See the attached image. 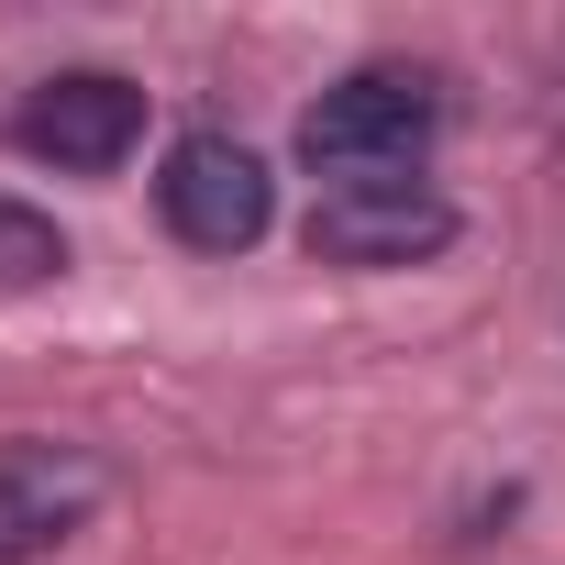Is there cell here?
Returning a JSON list of instances; mask_svg holds the SVG:
<instances>
[{"label": "cell", "mask_w": 565, "mask_h": 565, "mask_svg": "<svg viewBox=\"0 0 565 565\" xmlns=\"http://www.w3.org/2000/svg\"><path fill=\"white\" fill-rule=\"evenodd\" d=\"M433 122H444V100H433L422 67H355L344 89H322V100L300 111V156H311L333 189H399V178L422 167Z\"/></svg>", "instance_id": "cell-1"}, {"label": "cell", "mask_w": 565, "mask_h": 565, "mask_svg": "<svg viewBox=\"0 0 565 565\" xmlns=\"http://www.w3.org/2000/svg\"><path fill=\"white\" fill-rule=\"evenodd\" d=\"M111 499V466L89 444H56V433H12L0 444V565H34L56 554L67 532H89V510Z\"/></svg>", "instance_id": "cell-3"}, {"label": "cell", "mask_w": 565, "mask_h": 565, "mask_svg": "<svg viewBox=\"0 0 565 565\" xmlns=\"http://www.w3.org/2000/svg\"><path fill=\"white\" fill-rule=\"evenodd\" d=\"M45 277H67V233L23 200H0V289H45Z\"/></svg>", "instance_id": "cell-6"}, {"label": "cell", "mask_w": 565, "mask_h": 565, "mask_svg": "<svg viewBox=\"0 0 565 565\" xmlns=\"http://www.w3.org/2000/svg\"><path fill=\"white\" fill-rule=\"evenodd\" d=\"M455 233H466L455 200L422 189V178H399V189H322L311 200V255L322 266H422Z\"/></svg>", "instance_id": "cell-5"}, {"label": "cell", "mask_w": 565, "mask_h": 565, "mask_svg": "<svg viewBox=\"0 0 565 565\" xmlns=\"http://www.w3.org/2000/svg\"><path fill=\"white\" fill-rule=\"evenodd\" d=\"M12 145L45 156V167H67V178H111L145 145V89L111 78V67H67V78H45L12 111Z\"/></svg>", "instance_id": "cell-4"}, {"label": "cell", "mask_w": 565, "mask_h": 565, "mask_svg": "<svg viewBox=\"0 0 565 565\" xmlns=\"http://www.w3.org/2000/svg\"><path fill=\"white\" fill-rule=\"evenodd\" d=\"M156 211L189 255H244L266 244L277 222V189H266V156L233 145V134H178L167 145V178H156Z\"/></svg>", "instance_id": "cell-2"}]
</instances>
